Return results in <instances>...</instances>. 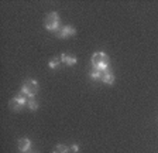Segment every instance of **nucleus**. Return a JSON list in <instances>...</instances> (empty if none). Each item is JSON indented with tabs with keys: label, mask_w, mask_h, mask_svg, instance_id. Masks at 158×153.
Here are the masks:
<instances>
[{
	"label": "nucleus",
	"mask_w": 158,
	"mask_h": 153,
	"mask_svg": "<svg viewBox=\"0 0 158 153\" xmlns=\"http://www.w3.org/2000/svg\"><path fill=\"white\" fill-rule=\"evenodd\" d=\"M71 150H72L73 153H78L79 152V146L78 145H72V146H71Z\"/></svg>",
	"instance_id": "ddd939ff"
},
{
	"label": "nucleus",
	"mask_w": 158,
	"mask_h": 153,
	"mask_svg": "<svg viewBox=\"0 0 158 153\" xmlns=\"http://www.w3.org/2000/svg\"><path fill=\"white\" fill-rule=\"evenodd\" d=\"M59 63H61V58H59V60H58V58H52V60H51V61L48 63V65H49V68H52V70H55L56 67L59 65Z\"/></svg>",
	"instance_id": "f8f14e48"
},
{
	"label": "nucleus",
	"mask_w": 158,
	"mask_h": 153,
	"mask_svg": "<svg viewBox=\"0 0 158 153\" xmlns=\"http://www.w3.org/2000/svg\"><path fill=\"white\" fill-rule=\"evenodd\" d=\"M68 152H69V147L66 145H58L52 150V153H68Z\"/></svg>",
	"instance_id": "9d476101"
},
{
	"label": "nucleus",
	"mask_w": 158,
	"mask_h": 153,
	"mask_svg": "<svg viewBox=\"0 0 158 153\" xmlns=\"http://www.w3.org/2000/svg\"><path fill=\"white\" fill-rule=\"evenodd\" d=\"M27 102H28V101H27L26 95H24V94H19L17 97H14L13 99L10 101L9 105H10V108H11L13 111H20L24 105H27Z\"/></svg>",
	"instance_id": "20e7f679"
},
{
	"label": "nucleus",
	"mask_w": 158,
	"mask_h": 153,
	"mask_svg": "<svg viewBox=\"0 0 158 153\" xmlns=\"http://www.w3.org/2000/svg\"><path fill=\"white\" fill-rule=\"evenodd\" d=\"M103 72L105 71H102V70H98V68H93L90 72H89V76L92 78V80H95V81H102V78H103Z\"/></svg>",
	"instance_id": "1a4fd4ad"
},
{
	"label": "nucleus",
	"mask_w": 158,
	"mask_h": 153,
	"mask_svg": "<svg viewBox=\"0 0 158 153\" xmlns=\"http://www.w3.org/2000/svg\"><path fill=\"white\" fill-rule=\"evenodd\" d=\"M90 61H92L93 68H98V70H102V71L109 68V57H107V54L102 53V51L93 54Z\"/></svg>",
	"instance_id": "f257e3e1"
},
{
	"label": "nucleus",
	"mask_w": 158,
	"mask_h": 153,
	"mask_svg": "<svg viewBox=\"0 0 158 153\" xmlns=\"http://www.w3.org/2000/svg\"><path fill=\"white\" fill-rule=\"evenodd\" d=\"M61 61L65 63L66 65H75L76 64V57L75 55H68V54L64 53L62 55H61Z\"/></svg>",
	"instance_id": "6e6552de"
},
{
	"label": "nucleus",
	"mask_w": 158,
	"mask_h": 153,
	"mask_svg": "<svg viewBox=\"0 0 158 153\" xmlns=\"http://www.w3.org/2000/svg\"><path fill=\"white\" fill-rule=\"evenodd\" d=\"M27 107H28L30 111H37V109H38V102H37V101H34V99H28Z\"/></svg>",
	"instance_id": "9b49d317"
},
{
	"label": "nucleus",
	"mask_w": 158,
	"mask_h": 153,
	"mask_svg": "<svg viewBox=\"0 0 158 153\" xmlns=\"http://www.w3.org/2000/svg\"><path fill=\"white\" fill-rule=\"evenodd\" d=\"M38 82H37L35 80H31V78H28V80H26L23 82V87H21V94H24L26 97H34L37 92H38Z\"/></svg>",
	"instance_id": "f03ea898"
},
{
	"label": "nucleus",
	"mask_w": 158,
	"mask_h": 153,
	"mask_svg": "<svg viewBox=\"0 0 158 153\" xmlns=\"http://www.w3.org/2000/svg\"><path fill=\"white\" fill-rule=\"evenodd\" d=\"M44 26H45L47 30L49 31H55L56 28H61L59 27V16L56 11H51L45 16V20H44Z\"/></svg>",
	"instance_id": "7ed1b4c3"
},
{
	"label": "nucleus",
	"mask_w": 158,
	"mask_h": 153,
	"mask_svg": "<svg viewBox=\"0 0 158 153\" xmlns=\"http://www.w3.org/2000/svg\"><path fill=\"white\" fill-rule=\"evenodd\" d=\"M102 81H103L105 84H107V85H110V84L114 82V74H112L110 68L105 70V72H103V78H102Z\"/></svg>",
	"instance_id": "0eeeda50"
},
{
	"label": "nucleus",
	"mask_w": 158,
	"mask_h": 153,
	"mask_svg": "<svg viewBox=\"0 0 158 153\" xmlns=\"http://www.w3.org/2000/svg\"><path fill=\"white\" fill-rule=\"evenodd\" d=\"M55 34L58 38H65V37H69V36H75L76 30L72 26H64V27H61Z\"/></svg>",
	"instance_id": "39448f33"
},
{
	"label": "nucleus",
	"mask_w": 158,
	"mask_h": 153,
	"mask_svg": "<svg viewBox=\"0 0 158 153\" xmlns=\"http://www.w3.org/2000/svg\"><path fill=\"white\" fill-rule=\"evenodd\" d=\"M30 147H31V142H30V139H27V138H21V139L19 140V150L20 152H28Z\"/></svg>",
	"instance_id": "423d86ee"
}]
</instances>
